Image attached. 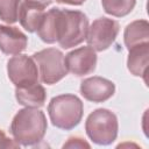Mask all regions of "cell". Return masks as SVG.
I'll return each mask as SVG.
<instances>
[{
	"label": "cell",
	"instance_id": "1",
	"mask_svg": "<svg viewBox=\"0 0 149 149\" xmlns=\"http://www.w3.org/2000/svg\"><path fill=\"white\" fill-rule=\"evenodd\" d=\"M47 119L42 111L33 107L20 109L10 123V133L20 146L38 143L47 132Z\"/></svg>",
	"mask_w": 149,
	"mask_h": 149
},
{
	"label": "cell",
	"instance_id": "19",
	"mask_svg": "<svg viewBox=\"0 0 149 149\" xmlns=\"http://www.w3.org/2000/svg\"><path fill=\"white\" fill-rule=\"evenodd\" d=\"M20 144L15 140H10L0 129V148H19Z\"/></svg>",
	"mask_w": 149,
	"mask_h": 149
},
{
	"label": "cell",
	"instance_id": "10",
	"mask_svg": "<svg viewBox=\"0 0 149 149\" xmlns=\"http://www.w3.org/2000/svg\"><path fill=\"white\" fill-rule=\"evenodd\" d=\"M28 44L27 36L16 27L0 24V50L6 55H19Z\"/></svg>",
	"mask_w": 149,
	"mask_h": 149
},
{
	"label": "cell",
	"instance_id": "7",
	"mask_svg": "<svg viewBox=\"0 0 149 149\" xmlns=\"http://www.w3.org/2000/svg\"><path fill=\"white\" fill-rule=\"evenodd\" d=\"M119 23L112 19L99 17L88 27L87 43L95 51H104L112 45L119 34Z\"/></svg>",
	"mask_w": 149,
	"mask_h": 149
},
{
	"label": "cell",
	"instance_id": "6",
	"mask_svg": "<svg viewBox=\"0 0 149 149\" xmlns=\"http://www.w3.org/2000/svg\"><path fill=\"white\" fill-rule=\"evenodd\" d=\"M7 73L16 87H24L38 81V68L34 58L16 55L7 62Z\"/></svg>",
	"mask_w": 149,
	"mask_h": 149
},
{
	"label": "cell",
	"instance_id": "8",
	"mask_svg": "<svg viewBox=\"0 0 149 149\" xmlns=\"http://www.w3.org/2000/svg\"><path fill=\"white\" fill-rule=\"evenodd\" d=\"M65 66L69 72L74 76L81 77L88 73H92L95 70L97 65V54L93 48L80 47L70 51L64 57Z\"/></svg>",
	"mask_w": 149,
	"mask_h": 149
},
{
	"label": "cell",
	"instance_id": "2",
	"mask_svg": "<svg viewBox=\"0 0 149 149\" xmlns=\"http://www.w3.org/2000/svg\"><path fill=\"white\" fill-rule=\"evenodd\" d=\"M48 113L55 127L70 130L83 118V102L74 94H61L50 100Z\"/></svg>",
	"mask_w": 149,
	"mask_h": 149
},
{
	"label": "cell",
	"instance_id": "20",
	"mask_svg": "<svg viewBox=\"0 0 149 149\" xmlns=\"http://www.w3.org/2000/svg\"><path fill=\"white\" fill-rule=\"evenodd\" d=\"M51 1L52 0H26V2L38 6V7H42V8H45L47 6H49L51 3Z\"/></svg>",
	"mask_w": 149,
	"mask_h": 149
},
{
	"label": "cell",
	"instance_id": "11",
	"mask_svg": "<svg viewBox=\"0 0 149 149\" xmlns=\"http://www.w3.org/2000/svg\"><path fill=\"white\" fill-rule=\"evenodd\" d=\"M61 16L62 9L51 8L49 12L44 13V16L36 30L38 37L45 43H55L58 41L59 29H61Z\"/></svg>",
	"mask_w": 149,
	"mask_h": 149
},
{
	"label": "cell",
	"instance_id": "4",
	"mask_svg": "<svg viewBox=\"0 0 149 149\" xmlns=\"http://www.w3.org/2000/svg\"><path fill=\"white\" fill-rule=\"evenodd\" d=\"M88 21L84 13L79 10L62 9L61 29L58 44L64 49H70L86 40Z\"/></svg>",
	"mask_w": 149,
	"mask_h": 149
},
{
	"label": "cell",
	"instance_id": "5",
	"mask_svg": "<svg viewBox=\"0 0 149 149\" xmlns=\"http://www.w3.org/2000/svg\"><path fill=\"white\" fill-rule=\"evenodd\" d=\"M33 58L37 64L40 78L44 84L52 85L63 79L68 73L64 55L58 49H43L38 52H35Z\"/></svg>",
	"mask_w": 149,
	"mask_h": 149
},
{
	"label": "cell",
	"instance_id": "14",
	"mask_svg": "<svg viewBox=\"0 0 149 149\" xmlns=\"http://www.w3.org/2000/svg\"><path fill=\"white\" fill-rule=\"evenodd\" d=\"M44 8L22 2L20 10H19V21L21 26L29 33H34L37 30L43 16H44Z\"/></svg>",
	"mask_w": 149,
	"mask_h": 149
},
{
	"label": "cell",
	"instance_id": "3",
	"mask_svg": "<svg viewBox=\"0 0 149 149\" xmlns=\"http://www.w3.org/2000/svg\"><path fill=\"white\" fill-rule=\"evenodd\" d=\"M118 118L106 109L99 108L93 111L86 119L85 129L87 136L97 144L107 146L115 141L118 136Z\"/></svg>",
	"mask_w": 149,
	"mask_h": 149
},
{
	"label": "cell",
	"instance_id": "21",
	"mask_svg": "<svg viewBox=\"0 0 149 149\" xmlns=\"http://www.w3.org/2000/svg\"><path fill=\"white\" fill-rule=\"evenodd\" d=\"M58 3H66V5H73V6H79L84 3L86 0H56Z\"/></svg>",
	"mask_w": 149,
	"mask_h": 149
},
{
	"label": "cell",
	"instance_id": "16",
	"mask_svg": "<svg viewBox=\"0 0 149 149\" xmlns=\"http://www.w3.org/2000/svg\"><path fill=\"white\" fill-rule=\"evenodd\" d=\"M104 10L116 17L128 15L135 7L136 0H101Z\"/></svg>",
	"mask_w": 149,
	"mask_h": 149
},
{
	"label": "cell",
	"instance_id": "18",
	"mask_svg": "<svg viewBox=\"0 0 149 149\" xmlns=\"http://www.w3.org/2000/svg\"><path fill=\"white\" fill-rule=\"evenodd\" d=\"M90 148V144L86 143L80 137H71L66 143H64L63 148Z\"/></svg>",
	"mask_w": 149,
	"mask_h": 149
},
{
	"label": "cell",
	"instance_id": "12",
	"mask_svg": "<svg viewBox=\"0 0 149 149\" xmlns=\"http://www.w3.org/2000/svg\"><path fill=\"white\" fill-rule=\"evenodd\" d=\"M128 50H129V54L127 59V66L129 72L134 76L143 77L146 79V74L148 72L149 42L134 45Z\"/></svg>",
	"mask_w": 149,
	"mask_h": 149
},
{
	"label": "cell",
	"instance_id": "13",
	"mask_svg": "<svg viewBox=\"0 0 149 149\" xmlns=\"http://www.w3.org/2000/svg\"><path fill=\"white\" fill-rule=\"evenodd\" d=\"M15 98L17 102L22 106L37 108L44 105L47 99V92L41 84L36 83L24 87H16Z\"/></svg>",
	"mask_w": 149,
	"mask_h": 149
},
{
	"label": "cell",
	"instance_id": "17",
	"mask_svg": "<svg viewBox=\"0 0 149 149\" xmlns=\"http://www.w3.org/2000/svg\"><path fill=\"white\" fill-rule=\"evenodd\" d=\"M21 0H0V19L10 24L17 21Z\"/></svg>",
	"mask_w": 149,
	"mask_h": 149
},
{
	"label": "cell",
	"instance_id": "15",
	"mask_svg": "<svg viewBox=\"0 0 149 149\" xmlns=\"http://www.w3.org/2000/svg\"><path fill=\"white\" fill-rule=\"evenodd\" d=\"M125 44L127 49L149 41V23L146 20H136L125 29Z\"/></svg>",
	"mask_w": 149,
	"mask_h": 149
},
{
	"label": "cell",
	"instance_id": "9",
	"mask_svg": "<svg viewBox=\"0 0 149 149\" xmlns=\"http://www.w3.org/2000/svg\"><path fill=\"white\" fill-rule=\"evenodd\" d=\"M115 92V85L111 80L102 77H90L81 81V95L92 102H104L108 100Z\"/></svg>",
	"mask_w": 149,
	"mask_h": 149
}]
</instances>
